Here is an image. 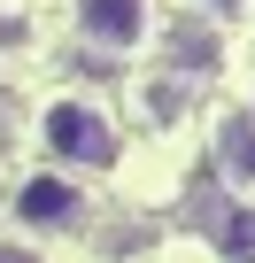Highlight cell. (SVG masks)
I'll return each mask as SVG.
<instances>
[{"mask_svg": "<svg viewBox=\"0 0 255 263\" xmlns=\"http://www.w3.org/2000/svg\"><path fill=\"white\" fill-rule=\"evenodd\" d=\"M147 108L155 116H178L186 108V78H147Z\"/></svg>", "mask_w": 255, "mask_h": 263, "instance_id": "5", "label": "cell"}, {"mask_svg": "<svg viewBox=\"0 0 255 263\" xmlns=\"http://www.w3.org/2000/svg\"><path fill=\"white\" fill-rule=\"evenodd\" d=\"M31 47V24L24 16H0V54H24Z\"/></svg>", "mask_w": 255, "mask_h": 263, "instance_id": "6", "label": "cell"}, {"mask_svg": "<svg viewBox=\"0 0 255 263\" xmlns=\"http://www.w3.org/2000/svg\"><path fill=\"white\" fill-rule=\"evenodd\" d=\"M147 31V0H77V39L101 54H140Z\"/></svg>", "mask_w": 255, "mask_h": 263, "instance_id": "2", "label": "cell"}, {"mask_svg": "<svg viewBox=\"0 0 255 263\" xmlns=\"http://www.w3.org/2000/svg\"><path fill=\"white\" fill-rule=\"evenodd\" d=\"M217 163H224V178H255V108H232L224 124H217Z\"/></svg>", "mask_w": 255, "mask_h": 263, "instance_id": "4", "label": "cell"}, {"mask_svg": "<svg viewBox=\"0 0 255 263\" xmlns=\"http://www.w3.org/2000/svg\"><path fill=\"white\" fill-rule=\"evenodd\" d=\"M39 140H47V155L70 163V171H108V163H116V124H108V108H93V101H77V93L47 101Z\"/></svg>", "mask_w": 255, "mask_h": 263, "instance_id": "1", "label": "cell"}, {"mask_svg": "<svg viewBox=\"0 0 255 263\" xmlns=\"http://www.w3.org/2000/svg\"><path fill=\"white\" fill-rule=\"evenodd\" d=\"M0 263H39V248H24V240H0Z\"/></svg>", "mask_w": 255, "mask_h": 263, "instance_id": "7", "label": "cell"}, {"mask_svg": "<svg viewBox=\"0 0 255 263\" xmlns=\"http://www.w3.org/2000/svg\"><path fill=\"white\" fill-rule=\"evenodd\" d=\"M77 209H85V201H77V186H70V178H54V171H31V178L16 186V224H24V232H70V224H77Z\"/></svg>", "mask_w": 255, "mask_h": 263, "instance_id": "3", "label": "cell"}]
</instances>
